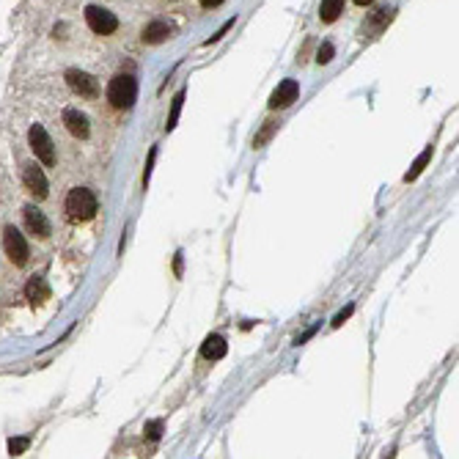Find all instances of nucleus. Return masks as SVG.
I'll list each match as a JSON object with an SVG mask.
<instances>
[{
  "label": "nucleus",
  "instance_id": "nucleus-9",
  "mask_svg": "<svg viewBox=\"0 0 459 459\" xmlns=\"http://www.w3.org/2000/svg\"><path fill=\"white\" fill-rule=\"evenodd\" d=\"M25 226L31 234H36V236H50V223H47V218H44V212H39L36 207H25Z\"/></svg>",
  "mask_w": 459,
  "mask_h": 459
},
{
  "label": "nucleus",
  "instance_id": "nucleus-14",
  "mask_svg": "<svg viewBox=\"0 0 459 459\" xmlns=\"http://www.w3.org/2000/svg\"><path fill=\"white\" fill-rule=\"evenodd\" d=\"M341 14H344V0H322V6H319L322 22H336Z\"/></svg>",
  "mask_w": 459,
  "mask_h": 459
},
{
  "label": "nucleus",
  "instance_id": "nucleus-23",
  "mask_svg": "<svg viewBox=\"0 0 459 459\" xmlns=\"http://www.w3.org/2000/svg\"><path fill=\"white\" fill-rule=\"evenodd\" d=\"M198 3H201L204 8H218V6L223 3V0H198Z\"/></svg>",
  "mask_w": 459,
  "mask_h": 459
},
{
  "label": "nucleus",
  "instance_id": "nucleus-8",
  "mask_svg": "<svg viewBox=\"0 0 459 459\" xmlns=\"http://www.w3.org/2000/svg\"><path fill=\"white\" fill-rule=\"evenodd\" d=\"M297 94H300L297 80H284V83L275 88V94L270 96V107H272V110H278V107H289V105L297 99Z\"/></svg>",
  "mask_w": 459,
  "mask_h": 459
},
{
  "label": "nucleus",
  "instance_id": "nucleus-2",
  "mask_svg": "<svg viewBox=\"0 0 459 459\" xmlns=\"http://www.w3.org/2000/svg\"><path fill=\"white\" fill-rule=\"evenodd\" d=\"M135 96H138V83L130 75H116L110 80V85H107V99H110L113 107H119V110H121V107H132Z\"/></svg>",
  "mask_w": 459,
  "mask_h": 459
},
{
  "label": "nucleus",
  "instance_id": "nucleus-12",
  "mask_svg": "<svg viewBox=\"0 0 459 459\" xmlns=\"http://www.w3.org/2000/svg\"><path fill=\"white\" fill-rule=\"evenodd\" d=\"M25 295H28V300L33 306H42L44 300H50V286H47L44 278H31L28 286H25Z\"/></svg>",
  "mask_w": 459,
  "mask_h": 459
},
{
  "label": "nucleus",
  "instance_id": "nucleus-20",
  "mask_svg": "<svg viewBox=\"0 0 459 459\" xmlns=\"http://www.w3.org/2000/svg\"><path fill=\"white\" fill-rule=\"evenodd\" d=\"M349 316H352V306H347L341 313H338V316H336V319H333V327H341V324H344V319H349Z\"/></svg>",
  "mask_w": 459,
  "mask_h": 459
},
{
  "label": "nucleus",
  "instance_id": "nucleus-24",
  "mask_svg": "<svg viewBox=\"0 0 459 459\" xmlns=\"http://www.w3.org/2000/svg\"><path fill=\"white\" fill-rule=\"evenodd\" d=\"M176 275H182V253H176Z\"/></svg>",
  "mask_w": 459,
  "mask_h": 459
},
{
  "label": "nucleus",
  "instance_id": "nucleus-19",
  "mask_svg": "<svg viewBox=\"0 0 459 459\" xmlns=\"http://www.w3.org/2000/svg\"><path fill=\"white\" fill-rule=\"evenodd\" d=\"M330 58H333V44H322V50H319V58H316V61H319V64H327Z\"/></svg>",
  "mask_w": 459,
  "mask_h": 459
},
{
  "label": "nucleus",
  "instance_id": "nucleus-25",
  "mask_svg": "<svg viewBox=\"0 0 459 459\" xmlns=\"http://www.w3.org/2000/svg\"><path fill=\"white\" fill-rule=\"evenodd\" d=\"M355 3H358V6H372L374 0H355Z\"/></svg>",
  "mask_w": 459,
  "mask_h": 459
},
{
  "label": "nucleus",
  "instance_id": "nucleus-21",
  "mask_svg": "<svg viewBox=\"0 0 459 459\" xmlns=\"http://www.w3.org/2000/svg\"><path fill=\"white\" fill-rule=\"evenodd\" d=\"M154 159H157V149H152L149 152V162H146V173H144V184H149V176H152V165Z\"/></svg>",
  "mask_w": 459,
  "mask_h": 459
},
{
  "label": "nucleus",
  "instance_id": "nucleus-1",
  "mask_svg": "<svg viewBox=\"0 0 459 459\" xmlns=\"http://www.w3.org/2000/svg\"><path fill=\"white\" fill-rule=\"evenodd\" d=\"M67 215L72 223H85L96 215V198L91 190L85 187H75L69 196H67Z\"/></svg>",
  "mask_w": 459,
  "mask_h": 459
},
{
  "label": "nucleus",
  "instance_id": "nucleus-11",
  "mask_svg": "<svg viewBox=\"0 0 459 459\" xmlns=\"http://www.w3.org/2000/svg\"><path fill=\"white\" fill-rule=\"evenodd\" d=\"M226 352H229V344H226L223 336H209L201 347V355L207 361H220V358H226Z\"/></svg>",
  "mask_w": 459,
  "mask_h": 459
},
{
  "label": "nucleus",
  "instance_id": "nucleus-5",
  "mask_svg": "<svg viewBox=\"0 0 459 459\" xmlns=\"http://www.w3.org/2000/svg\"><path fill=\"white\" fill-rule=\"evenodd\" d=\"M3 242H6V253H8L11 264L22 267V264L28 261V242H25V236H22L19 231L14 229V226H6Z\"/></svg>",
  "mask_w": 459,
  "mask_h": 459
},
{
  "label": "nucleus",
  "instance_id": "nucleus-6",
  "mask_svg": "<svg viewBox=\"0 0 459 459\" xmlns=\"http://www.w3.org/2000/svg\"><path fill=\"white\" fill-rule=\"evenodd\" d=\"M22 182H25V187H28V193L31 196H36L39 201L42 198H47V176L42 173V168L39 165H25V171H22Z\"/></svg>",
  "mask_w": 459,
  "mask_h": 459
},
{
  "label": "nucleus",
  "instance_id": "nucleus-13",
  "mask_svg": "<svg viewBox=\"0 0 459 459\" xmlns=\"http://www.w3.org/2000/svg\"><path fill=\"white\" fill-rule=\"evenodd\" d=\"M168 36H171V25H168V22H152V25L144 28V42H146V44H159V42H165Z\"/></svg>",
  "mask_w": 459,
  "mask_h": 459
},
{
  "label": "nucleus",
  "instance_id": "nucleus-17",
  "mask_svg": "<svg viewBox=\"0 0 459 459\" xmlns=\"http://www.w3.org/2000/svg\"><path fill=\"white\" fill-rule=\"evenodd\" d=\"M25 449H28V438H17V440H8V454H11V457H19Z\"/></svg>",
  "mask_w": 459,
  "mask_h": 459
},
{
  "label": "nucleus",
  "instance_id": "nucleus-10",
  "mask_svg": "<svg viewBox=\"0 0 459 459\" xmlns=\"http://www.w3.org/2000/svg\"><path fill=\"white\" fill-rule=\"evenodd\" d=\"M64 124H67V130H69L75 138H88V132H91L88 119H85L80 110H67V113H64Z\"/></svg>",
  "mask_w": 459,
  "mask_h": 459
},
{
  "label": "nucleus",
  "instance_id": "nucleus-3",
  "mask_svg": "<svg viewBox=\"0 0 459 459\" xmlns=\"http://www.w3.org/2000/svg\"><path fill=\"white\" fill-rule=\"evenodd\" d=\"M85 22H88V28H91L94 33H99V36H107V33H113V31L119 28L116 14H110V11L102 8V6H88V8H85Z\"/></svg>",
  "mask_w": 459,
  "mask_h": 459
},
{
  "label": "nucleus",
  "instance_id": "nucleus-4",
  "mask_svg": "<svg viewBox=\"0 0 459 459\" xmlns=\"http://www.w3.org/2000/svg\"><path fill=\"white\" fill-rule=\"evenodd\" d=\"M28 138H31L33 154H36L44 165H55V146H53V141H50V135H47V130H44L42 124H33L31 132H28Z\"/></svg>",
  "mask_w": 459,
  "mask_h": 459
},
{
  "label": "nucleus",
  "instance_id": "nucleus-22",
  "mask_svg": "<svg viewBox=\"0 0 459 459\" xmlns=\"http://www.w3.org/2000/svg\"><path fill=\"white\" fill-rule=\"evenodd\" d=\"M231 25H234V19H229V22H226V25H223V28H220V31H218V33H215V36H212V39H209L207 44H212V42H218V39H223V36H226V31H229Z\"/></svg>",
  "mask_w": 459,
  "mask_h": 459
},
{
  "label": "nucleus",
  "instance_id": "nucleus-18",
  "mask_svg": "<svg viewBox=\"0 0 459 459\" xmlns=\"http://www.w3.org/2000/svg\"><path fill=\"white\" fill-rule=\"evenodd\" d=\"M146 435H149V440H159V435H162V421L146 424Z\"/></svg>",
  "mask_w": 459,
  "mask_h": 459
},
{
  "label": "nucleus",
  "instance_id": "nucleus-15",
  "mask_svg": "<svg viewBox=\"0 0 459 459\" xmlns=\"http://www.w3.org/2000/svg\"><path fill=\"white\" fill-rule=\"evenodd\" d=\"M429 159H432V146H426V149L421 152V157H418V159L413 162V168H410V171L404 173V182H413V179H418V176L424 173V168L429 165Z\"/></svg>",
  "mask_w": 459,
  "mask_h": 459
},
{
  "label": "nucleus",
  "instance_id": "nucleus-7",
  "mask_svg": "<svg viewBox=\"0 0 459 459\" xmlns=\"http://www.w3.org/2000/svg\"><path fill=\"white\" fill-rule=\"evenodd\" d=\"M67 83H69V88L80 94V96H96L99 94V85H96V80L88 75V72H80V69H69L67 72Z\"/></svg>",
  "mask_w": 459,
  "mask_h": 459
},
{
  "label": "nucleus",
  "instance_id": "nucleus-16",
  "mask_svg": "<svg viewBox=\"0 0 459 459\" xmlns=\"http://www.w3.org/2000/svg\"><path fill=\"white\" fill-rule=\"evenodd\" d=\"M182 102H184V91H179L176 96H173V105H171V116H168V124H165V130L171 132L173 127H176V121H179V113H182Z\"/></svg>",
  "mask_w": 459,
  "mask_h": 459
}]
</instances>
